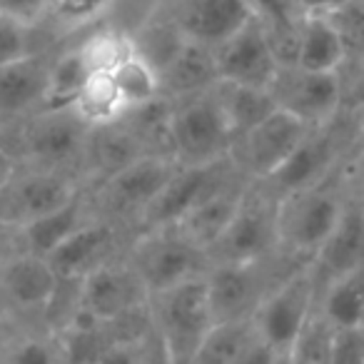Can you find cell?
<instances>
[{
	"label": "cell",
	"instance_id": "cell-1",
	"mask_svg": "<svg viewBox=\"0 0 364 364\" xmlns=\"http://www.w3.org/2000/svg\"><path fill=\"white\" fill-rule=\"evenodd\" d=\"M157 347L172 364H188L215 327L205 274L147 299Z\"/></svg>",
	"mask_w": 364,
	"mask_h": 364
},
{
	"label": "cell",
	"instance_id": "cell-2",
	"mask_svg": "<svg viewBox=\"0 0 364 364\" xmlns=\"http://www.w3.org/2000/svg\"><path fill=\"white\" fill-rule=\"evenodd\" d=\"M167 155L177 165H208L230 157L235 135L213 95L175 100L165 120Z\"/></svg>",
	"mask_w": 364,
	"mask_h": 364
},
{
	"label": "cell",
	"instance_id": "cell-3",
	"mask_svg": "<svg viewBox=\"0 0 364 364\" xmlns=\"http://www.w3.org/2000/svg\"><path fill=\"white\" fill-rule=\"evenodd\" d=\"M279 200L259 182H250L232 223L210 247L213 264H259L279 252Z\"/></svg>",
	"mask_w": 364,
	"mask_h": 364
},
{
	"label": "cell",
	"instance_id": "cell-4",
	"mask_svg": "<svg viewBox=\"0 0 364 364\" xmlns=\"http://www.w3.org/2000/svg\"><path fill=\"white\" fill-rule=\"evenodd\" d=\"M127 264L145 287L147 297L203 277L210 269V255L175 228L140 232L130 250Z\"/></svg>",
	"mask_w": 364,
	"mask_h": 364
},
{
	"label": "cell",
	"instance_id": "cell-5",
	"mask_svg": "<svg viewBox=\"0 0 364 364\" xmlns=\"http://www.w3.org/2000/svg\"><path fill=\"white\" fill-rule=\"evenodd\" d=\"M317 299L319 282L312 264L294 269L269 289L267 297L259 302L257 312L252 314L257 337L277 354L287 357L317 312Z\"/></svg>",
	"mask_w": 364,
	"mask_h": 364
},
{
	"label": "cell",
	"instance_id": "cell-6",
	"mask_svg": "<svg viewBox=\"0 0 364 364\" xmlns=\"http://www.w3.org/2000/svg\"><path fill=\"white\" fill-rule=\"evenodd\" d=\"M349 195L332 180L279 200V250L314 257L334 232Z\"/></svg>",
	"mask_w": 364,
	"mask_h": 364
},
{
	"label": "cell",
	"instance_id": "cell-7",
	"mask_svg": "<svg viewBox=\"0 0 364 364\" xmlns=\"http://www.w3.org/2000/svg\"><path fill=\"white\" fill-rule=\"evenodd\" d=\"M235 182H250L237 172L235 162L230 157L208 165H180L172 180L165 185L155 203L147 208L142 220L137 225L142 232L150 230H167L180 225L198 205H203L208 198L218 195L220 190L230 188Z\"/></svg>",
	"mask_w": 364,
	"mask_h": 364
},
{
	"label": "cell",
	"instance_id": "cell-8",
	"mask_svg": "<svg viewBox=\"0 0 364 364\" xmlns=\"http://www.w3.org/2000/svg\"><path fill=\"white\" fill-rule=\"evenodd\" d=\"M80 198L75 182L60 170L26 167L0 182V225L26 228Z\"/></svg>",
	"mask_w": 364,
	"mask_h": 364
},
{
	"label": "cell",
	"instance_id": "cell-9",
	"mask_svg": "<svg viewBox=\"0 0 364 364\" xmlns=\"http://www.w3.org/2000/svg\"><path fill=\"white\" fill-rule=\"evenodd\" d=\"M267 90L277 110L297 117L309 127L334 122L344 102L342 73H312L297 65L279 68Z\"/></svg>",
	"mask_w": 364,
	"mask_h": 364
},
{
	"label": "cell",
	"instance_id": "cell-10",
	"mask_svg": "<svg viewBox=\"0 0 364 364\" xmlns=\"http://www.w3.org/2000/svg\"><path fill=\"white\" fill-rule=\"evenodd\" d=\"M90 132L92 127H87L73 107H46L26 117L18 142L31 165L60 170L75 160H85Z\"/></svg>",
	"mask_w": 364,
	"mask_h": 364
},
{
	"label": "cell",
	"instance_id": "cell-11",
	"mask_svg": "<svg viewBox=\"0 0 364 364\" xmlns=\"http://www.w3.org/2000/svg\"><path fill=\"white\" fill-rule=\"evenodd\" d=\"M312 130L314 127L304 125L302 120L277 110L235 140L230 160L245 180L264 182L292 157V152Z\"/></svg>",
	"mask_w": 364,
	"mask_h": 364
},
{
	"label": "cell",
	"instance_id": "cell-12",
	"mask_svg": "<svg viewBox=\"0 0 364 364\" xmlns=\"http://www.w3.org/2000/svg\"><path fill=\"white\" fill-rule=\"evenodd\" d=\"M177 162L167 152H145L122 170L112 172L100 185V205L110 218H135L147 213L157 195L177 172Z\"/></svg>",
	"mask_w": 364,
	"mask_h": 364
},
{
	"label": "cell",
	"instance_id": "cell-13",
	"mask_svg": "<svg viewBox=\"0 0 364 364\" xmlns=\"http://www.w3.org/2000/svg\"><path fill=\"white\" fill-rule=\"evenodd\" d=\"M147 292L127 262H102L77 282V312L85 322L112 324L147 304Z\"/></svg>",
	"mask_w": 364,
	"mask_h": 364
},
{
	"label": "cell",
	"instance_id": "cell-14",
	"mask_svg": "<svg viewBox=\"0 0 364 364\" xmlns=\"http://www.w3.org/2000/svg\"><path fill=\"white\" fill-rule=\"evenodd\" d=\"M342 150L344 145L342 132L337 130V120L329 125L314 127L302 140V145L292 152V157L259 185L277 200L309 190L314 185H322L332 177L334 167L342 157Z\"/></svg>",
	"mask_w": 364,
	"mask_h": 364
},
{
	"label": "cell",
	"instance_id": "cell-15",
	"mask_svg": "<svg viewBox=\"0 0 364 364\" xmlns=\"http://www.w3.org/2000/svg\"><path fill=\"white\" fill-rule=\"evenodd\" d=\"M215 324L252 319L259 302L274 284L267 282L264 262L259 264H210L205 272Z\"/></svg>",
	"mask_w": 364,
	"mask_h": 364
},
{
	"label": "cell",
	"instance_id": "cell-16",
	"mask_svg": "<svg viewBox=\"0 0 364 364\" xmlns=\"http://www.w3.org/2000/svg\"><path fill=\"white\" fill-rule=\"evenodd\" d=\"M167 21L190 41L218 48L242 31L252 16L247 0H172Z\"/></svg>",
	"mask_w": 364,
	"mask_h": 364
},
{
	"label": "cell",
	"instance_id": "cell-17",
	"mask_svg": "<svg viewBox=\"0 0 364 364\" xmlns=\"http://www.w3.org/2000/svg\"><path fill=\"white\" fill-rule=\"evenodd\" d=\"M215 60H218L220 80L264 87V90L272 85L274 75L282 68L272 46L255 26V21H250L242 31H237L225 43H220L215 48Z\"/></svg>",
	"mask_w": 364,
	"mask_h": 364
},
{
	"label": "cell",
	"instance_id": "cell-18",
	"mask_svg": "<svg viewBox=\"0 0 364 364\" xmlns=\"http://www.w3.org/2000/svg\"><path fill=\"white\" fill-rule=\"evenodd\" d=\"M60 274L48 257L18 252L0 262V294L18 309L36 312L55 302Z\"/></svg>",
	"mask_w": 364,
	"mask_h": 364
},
{
	"label": "cell",
	"instance_id": "cell-19",
	"mask_svg": "<svg viewBox=\"0 0 364 364\" xmlns=\"http://www.w3.org/2000/svg\"><path fill=\"white\" fill-rule=\"evenodd\" d=\"M50 60L28 55L0 65V120H18L46 110Z\"/></svg>",
	"mask_w": 364,
	"mask_h": 364
},
{
	"label": "cell",
	"instance_id": "cell-20",
	"mask_svg": "<svg viewBox=\"0 0 364 364\" xmlns=\"http://www.w3.org/2000/svg\"><path fill=\"white\" fill-rule=\"evenodd\" d=\"M312 269L319 287L354 269L364 267V205L349 198L342 218L327 242L312 257Z\"/></svg>",
	"mask_w": 364,
	"mask_h": 364
},
{
	"label": "cell",
	"instance_id": "cell-21",
	"mask_svg": "<svg viewBox=\"0 0 364 364\" xmlns=\"http://www.w3.org/2000/svg\"><path fill=\"white\" fill-rule=\"evenodd\" d=\"M218 80L220 73L218 60H215V48L190 41V38H185L175 55L160 68L162 100L170 102L203 95V92L213 90Z\"/></svg>",
	"mask_w": 364,
	"mask_h": 364
},
{
	"label": "cell",
	"instance_id": "cell-22",
	"mask_svg": "<svg viewBox=\"0 0 364 364\" xmlns=\"http://www.w3.org/2000/svg\"><path fill=\"white\" fill-rule=\"evenodd\" d=\"M247 8L255 26L272 46L279 65H294L302 28L312 6L307 0H247Z\"/></svg>",
	"mask_w": 364,
	"mask_h": 364
},
{
	"label": "cell",
	"instance_id": "cell-23",
	"mask_svg": "<svg viewBox=\"0 0 364 364\" xmlns=\"http://www.w3.org/2000/svg\"><path fill=\"white\" fill-rule=\"evenodd\" d=\"M112 240H115V228L110 220H87L73 237H68L55 252L50 255V264L60 279H75L80 282L87 272L107 262Z\"/></svg>",
	"mask_w": 364,
	"mask_h": 364
},
{
	"label": "cell",
	"instance_id": "cell-24",
	"mask_svg": "<svg viewBox=\"0 0 364 364\" xmlns=\"http://www.w3.org/2000/svg\"><path fill=\"white\" fill-rule=\"evenodd\" d=\"M349 60V48L332 18L322 8H312L304 21L294 65L312 73H342Z\"/></svg>",
	"mask_w": 364,
	"mask_h": 364
},
{
	"label": "cell",
	"instance_id": "cell-25",
	"mask_svg": "<svg viewBox=\"0 0 364 364\" xmlns=\"http://www.w3.org/2000/svg\"><path fill=\"white\" fill-rule=\"evenodd\" d=\"M247 185L250 182H235L230 188L220 190L218 195H213L203 205H198L180 225H175V230L180 235H185L190 242L203 247L205 252H210V247L223 237L228 225L232 223Z\"/></svg>",
	"mask_w": 364,
	"mask_h": 364
},
{
	"label": "cell",
	"instance_id": "cell-26",
	"mask_svg": "<svg viewBox=\"0 0 364 364\" xmlns=\"http://www.w3.org/2000/svg\"><path fill=\"white\" fill-rule=\"evenodd\" d=\"M213 100L218 102L220 112L228 120L230 130H232L235 140L245 135L247 130L257 127L262 120H267L272 112H277L272 95L264 87L252 85H240V82L218 80L210 90Z\"/></svg>",
	"mask_w": 364,
	"mask_h": 364
},
{
	"label": "cell",
	"instance_id": "cell-27",
	"mask_svg": "<svg viewBox=\"0 0 364 364\" xmlns=\"http://www.w3.org/2000/svg\"><path fill=\"white\" fill-rule=\"evenodd\" d=\"M92 220L87 215V208L82 203V198L73 200L70 205L55 210V213L46 215V218L36 220V223L21 228V240H23V250L21 252H31L38 257H50L68 237L77 232L82 225Z\"/></svg>",
	"mask_w": 364,
	"mask_h": 364
},
{
	"label": "cell",
	"instance_id": "cell-28",
	"mask_svg": "<svg viewBox=\"0 0 364 364\" xmlns=\"http://www.w3.org/2000/svg\"><path fill=\"white\" fill-rule=\"evenodd\" d=\"M317 312L332 329L364 327V267L322 284Z\"/></svg>",
	"mask_w": 364,
	"mask_h": 364
},
{
	"label": "cell",
	"instance_id": "cell-29",
	"mask_svg": "<svg viewBox=\"0 0 364 364\" xmlns=\"http://www.w3.org/2000/svg\"><path fill=\"white\" fill-rule=\"evenodd\" d=\"M142 155H145V150H142L140 135L120 127V122L107 127H95L90 132V140H87V150H85V160L95 170L102 172V180L110 177L112 172L122 170V167L130 165L132 160H137Z\"/></svg>",
	"mask_w": 364,
	"mask_h": 364
},
{
	"label": "cell",
	"instance_id": "cell-30",
	"mask_svg": "<svg viewBox=\"0 0 364 364\" xmlns=\"http://www.w3.org/2000/svg\"><path fill=\"white\" fill-rule=\"evenodd\" d=\"M70 107L92 130L95 127L117 125L130 112L125 102H122L112 77L105 75V73H92L85 80V85L80 87V92H77V97L73 100Z\"/></svg>",
	"mask_w": 364,
	"mask_h": 364
},
{
	"label": "cell",
	"instance_id": "cell-31",
	"mask_svg": "<svg viewBox=\"0 0 364 364\" xmlns=\"http://www.w3.org/2000/svg\"><path fill=\"white\" fill-rule=\"evenodd\" d=\"M110 77L130 112L142 110V107L155 105V102L162 100L160 73H157V68L152 65L145 55H140V53H135V55H130L125 63H120V65L110 73Z\"/></svg>",
	"mask_w": 364,
	"mask_h": 364
},
{
	"label": "cell",
	"instance_id": "cell-32",
	"mask_svg": "<svg viewBox=\"0 0 364 364\" xmlns=\"http://www.w3.org/2000/svg\"><path fill=\"white\" fill-rule=\"evenodd\" d=\"M252 319H240V322H220L208 332V337L200 342L195 354L188 364H235L242 352L255 342Z\"/></svg>",
	"mask_w": 364,
	"mask_h": 364
},
{
	"label": "cell",
	"instance_id": "cell-33",
	"mask_svg": "<svg viewBox=\"0 0 364 364\" xmlns=\"http://www.w3.org/2000/svg\"><path fill=\"white\" fill-rule=\"evenodd\" d=\"M77 53L82 55V60H85L90 73H105V75H110L120 63H125L130 55H135L137 46H135V38L127 36V33L105 28V31L92 33L77 48Z\"/></svg>",
	"mask_w": 364,
	"mask_h": 364
},
{
	"label": "cell",
	"instance_id": "cell-34",
	"mask_svg": "<svg viewBox=\"0 0 364 364\" xmlns=\"http://www.w3.org/2000/svg\"><path fill=\"white\" fill-rule=\"evenodd\" d=\"M92 73L87 70L82 55L75 50L65 53L50 63V85H48V105L46 107H70L77 97L80 87Z\"/></svg>",
	"mask_w": 364,
	"mask_h": 364
},
{
	"label": "cell",
	"instance_id": "cell-35",
	"mask_svg": "<svg viewBox=\"0 0 364 364\" xmlns=\"http://www.w3.org/2000/svg\"><path fill=\"white\" fill-rule=\"evenodd\" d=\"M332 344L334 329L324 322L322 314L314 312L294 347L289 349L287 364H332Z\"/></svg>",
	"mask_w": 364,
	"mask_h": 364
},
{
	"label": "cell",
	"instance_id": "cell-36",
	"mask_svg": "<svg viewBox=\"0 0 364 364\" xmlns=\"http://www.w3.org/2000/svg\"><path fill=\"white\" fill-rule=\"evenodd\" d=\"M322 11L332 18L337 31L342 33L344 43L349 48V55L364 53V0H334Z\"/></svg>",
	"mask_w": 364,
	"mask_h": 364
},
{
	"label": "cell",
	"instance_id": "cell-37",
	"mask_svg": "<svg viewBox=\"0 0 364 364\" xmlns=\"http://www.w3.org/2000/svg\"><path fill=\"white\" fill-rule=\"evenodd\" d=\"M33 55L31 26L16 13L0 8V65Z\"/></svg>",
	"mask_w": 364,
	"mask_h": 364
},
{
	"label": "cell",
	"instance_id": "cell-38",
	"mask_svg": "<svg viewBox=\"0 0 364 364\" xmlns=\"http://www.w3.org/2000/svg\"><path fill=\"white\" fill-rule=\"evenodd\" d=\"M0 364H65L60 344L43 337H26L11 344Z\"/></svg>",
	"mask_w": 364,
	"mask_h": 364
},
{
	"label": "cell",
	"instance_id": "cell-39",
	"mask_svg": "<svg viewBox=\"0 0 364 364\" xmlns=\"http://www.w3.org/2000/svg\"><path fill=\"white\" fill-rule=\"evenodd\" d=\"M117 0H53V13L60 23L82 26L107 13Z\"/></svg>",
	"mask_w": 364,
	"mask_h": 364
},
{
	"label": "cell",
	"instance_id": "cell-40",
	"mask_svg": "<svg viewBox=\"0 0 364 364\" xmlns=\"http://www.w3.org/2000/svg\"><path fill=\"white\" fill-rule=\"evenodd\" d=\"M147 362H150V357H147L140 344L120 339V342L105 344L90 364H147Z\"/></svg>",
	"mask_w": 364,
	"mask_h": 364
},
{
	"label": "cell",
	"instance_id": "cell-41",
	"mask_svg": "<svg viewBox=\"0 0 364 364\" xmlns=\"http://www.w3.org/2000/svg\"><path fill=\"white\" fill-rule=\"evenodd\" d=\"M235 364H287V357L277 354L272 347H267L262 339L255 337V342L245 349L242 357H240Z\"/></svg>",
	"mask_w": 364,
	"mask_h": 364
},
{
	"label": "cell",
	"instance_id": "cell-42",
	"mask_svg": "<svg viewBox=\"0 0 364 364\" xmlns=\"http://www.w3.org/2000/svg\"><path fill=\"white\" fill-rule=\"evenodd\" d=\"M349 95H352L354 105L364 107V53L357 58V70H354L352 87H349Z\"/></svg>",
	"mask_w": 364,
	"mask_h": 364
},
{
	"label": "cell",
	"instance_id": "cell-43",
	"mask_svg": "<svg viewBox=\"0 0 364 364\" xmlns=\"http://www.w3.org/2000/svg\"><path fill=\"white\" fill-rule=\"evenodd\" d=\"M352 185H354V193L349 195L352 200L364 205V150L359 152V157L354 160V177H352Z\"/></svg>",
	"mask_w": 364,
	"mask_h": 364
},
{
	"label": "cell",
	"instance_id": "cell-44",
	"mask_svg": "<svg viewBox=\"0 0 364 364\" xmlns=\"http://www.w3.org/2000/svg\"><path fill=\"white\" fill-rule=\"evenodd\" d=\"M8 175H11V167L6 165V152H3V147H0V182L6 180Z\"/></svg>",
	"mask_w": 364,
	"mask_h": 364
},
{
	"label": "cell",
	"instance_id": "cell-45",
	"mask_svg": "<svg viewBox=\"0 0 364 364\" xmlns=\"http://www.w3.org/2000/svg\"><path fill=\"white\" fill-rule=\"evenodd\" d=\"M8 347H11V344L6 342V334H3V329H0V362H3V357H6Z\"/></svg>",
	"mask_w": 364,
	"mask_h": 364
},
{
	"label": "cell",
	"instance_id": "cell-46",
	"mask_svg": "<svg viewBox=\"0 0 364 364\" xmlns=\"http://www.w3.org/2000/svg\"><path fill=\"white\" fill-rule=\"evenodd\" d=\"M147 364H172V362L165 357V354H162V349H160V357H157V359H155V357H150V362H147Z\"/></svg>",
	"mask_w": 364,
	"mask_h": 364
},
{
	"label": "cell",
	"instance_id": "cell-47",
	"mask_svg": "<svg viewBox=\"0 0 364 364\" xmlns=\"http://www.w3.org/2000/svg\"><path fill=\"white\" fill-rule=\"evenodd\" d=\"M312 8H322V6H329V3H334V0H307Z\"/></svg>",
	"mask_w": 364,
	"mask_h": 364
}]
</instances>
